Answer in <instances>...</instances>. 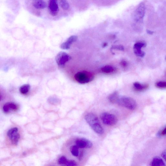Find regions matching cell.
I'll return each instance as SVG.
<instances>
[{"instance_id": "obj_19", "label": "cell", "mask_w": 166, "mask_h": 166, "mask_svg": "<svg viewBox=\"0 0 166 166\" xmlns=\"http://www.w3.org/2000/svg\"><path fill=\"white\" fill-rule=\"evenodd\" d=\"M30 89V86L29 84H24L20 88V91L22 94H26L27 93Z\"/></svg>"}, {"instance_id": "obj_28", "label": "cell", "mask_w": 166, "mask_h": 166, "mask_svg": "<svg viewBox=\"0 0 166 166\" xmlns=\"http://www.w3.org/2000/svg\"><path fill=\"white\" fill-rule=\"evenodd\" d=\"M147 32L149 34H152L153 33V32L149 30H147Z\"/></svg>"}, {"instance_id": "obj_26", "label": "cell", "mask_w": 166, "mask_h": 166, "mask_svg": "<svg viewBox=\"0 0 166 166\" xmlns=\"http://www.w3.org/2000/svg\"><path fill=\"white\" fill-rule=\"evenodd\" d=\"M162 156L166 161V150L163 151L162 154Z\"/></svg>"}, {"instance_id": "obj_7", "label": "cell", "mask_w": 166, "mask_h": 166, "mask_svg": "<svg viewBox=\"0 0 166 166\" xmlns=\"http://www.w3.org/2000/svg\"><path fill=\"white\" fill-rule=\"evenodd\" d=\"M18 132V128L14 127L8 130L7 133L12 144L14 145L17 144L20 138V134Z\"/></svg>"}, {"instance_id": "obj_11", "label": "cell", "mask_w": 166, "mask_h": 166, "mask_svg": "<svg viewBox=\"0 0 166 166\" xmlns=\"http://www.w3.org/2000/svg\"><path fill=\"white\" fill-rule=\"evenodd\" d=\"M78 37L76 36H72L66 40V41L63 43L60 46V48L63 49H68L70 48L72 43L77 41Z\"/></svg>"}, {"instance_id": "obj_23", "label": "cell", "mask_w": 166, "mask_h": 166, "mask_svg": "<svg viewBox=\"0 0 166 166\" xmlns=\"http://www.w3.org/2000/svg\"><path fill=\"white\" fill-rule=\"evenodd\" d=\"M65 165L69 166H74L77 165V163L74 160H68L67 162Z\"/></svg>"}, {"instance_id": "obj_5", "label": "cell", "mask_w": 166, "mask_h": 166, "mask_svg": "<svg viewBox=\"0 0 166 166\" xmlns=\"http://www.w3.org/2000/svg\"><path fill=\"white\" fill-rule=\"evenodd\" d=\"M71 59V57L65 52H61L58 53L56 57L57 63L60 67H62L65 64Z\"/></svg>"}, {"instance_id": "obj_20", "label": "cell", "mask_w": 166, "mask_h": 166, "mask_svg": "<svg viewBox=\"0 0 166 166\" xmlns=\"http://www.w3.org/2000/svg\"><path fill=\"white\" fill-rule=\"evenodd\" d=\"M61 7L64 10H68L69 8V5L67 0H60Z\"/></svg>"}, {"instance_id": "obj_27", "label": "cell", "mask_w": 166, "mask_h": 166, "mask_svg": "<svg viewBox=\"0 0 166 166\" xmlns=\"http://www.w3.org/2000/svg\"><path fill=\"white\" fill-rule=\"evenodd\" d=\"M161 134L162 135H166V127L162 131Z\"/></svg>"}, {"instance_id": "obj_21", "label": "cell", "mask_w": 166, "mask_h": 166, "mask_svg": "<svg viewBox=\"0 0 166 166\" xmlns=\"http://www.w3.org/2000/svg\"><path fill=\"white\" fill-rule=\"evenodd\" d=\"M157 88L161 89L166 88V81H159L155 84Z\"/></svg>"}, {"instance_id": "obj_4", "label": "cell", "mask_w": 166, "mask_h": 166, "mask_svg": "<svg viewBox=\"0 0 166 166\" xmlns=\"http://www.w3.org/2000/svg\"><path fill=\"white\" fill-rule=\"evenodd\" d=\"M100 118L103 123L107 126H113L116 125L118 121L115 116L107 113H102Z\"/></svg>"}, {"instance_id": "obj_30", "label": "cell", "mask_w": 166, "mask_h": 166, "mask_svg": "<svg viewBox=\"0 0 166 166\" xmlns=\"http://www.w3.org/2000/svg\"></svg>"}, {"instance_id": "obj_8", "label": "cell", "mask_w": 166, "mask_h": 166, "mask_svg": "<svg viewBox=\"0 0 166 166\" xmlns=\"http://www.w3.org/2000/svg\"><path fill=\"white\" fill-rule=\"evenodd\" d=\"M48 8L51 15L53 16H56L59 11L57 0H49Z\"/></svg>"}, {"instance_id": "obj_12", "label": "cell", "mask_w": 166, "mask_h": 166, "mask_svg": "<svg viewBox=\"0 0 166 166\" xmlns=\"http://www.w3.org/2000/svg\"><path fill=\"white\" fill-rule=\"evenodd\" d=\"M32 5L37 9H43L46 7L45 2L43 0H32Z\"/></svg>"}, {"instance_id": "obj_25", "label": "cell", "mask_w": 166, "mask_h": 166, "mask_svg": "<svg viewBox=\"0 0 166 166\" xmlns=\"http://www.w3.org/2000/svg\"><path fill=\"white\" fill-rule=\"evenodd\" d=\"M120 64L122 67L125 68H126L127 67L128 63L126 61L123 60H122L120 62Z\"/></svg>"}, {"instance_id": "obj_6", "label": "cell", "mask_w": 166, "mask_h": 166, "mask_svg": "<svg viewBox=\"0 0 166 166\" xmlns=\"http://www.w3.org/2000/svg\"><path fill=\"white\" fill-rule=\"evenodd\" d=\"M145 5L141 2L138 6L134 13V19L137 22H140L143 19L145 13Z\"/></svg>"}, {"instance_id": "obj_3", "label": "cell", "mask_w": 166, "mask_h": 166, "mask_svg": "<svg viewBox=\"0 0 166 166\" xmlns=\"http://www.w3.org/2000/svg\"><path fill=\"white\" fill-rule=\"evenodd\" d=\"M116 104L131 110H134L137 106L136 102L134 99L127 97H119Z\"/></svg>"}, {"instance_id": "obj_22", "label": "cell", "mask_w": 166, "mask_h": 166, "mask_svg": "<svg viewBox=\"0 0 166 166\" xmlns=\"http://www.w3.org/2000/svg\"><path fill=\"white\" fill-rule=\"evenodd\" d=\"M68 160L66 157L65 156H62L61 157L59 160H58V163L60 165H65Z\"/></svg>"}, {"instance_id": "obj_13", "label": "cell", "mask_w": 166, "mask_h": 166, "mask_svg": "<svg viewBox=\"0 0 166 166\" xmlns=\"http://www.w3.org/2000/svg\"><path fill=\"white\" fill-rule=\"evenodd\" d=\"M18 109V106L13 103L8 102L5 104L3 107L4 112L7 113L10 110L13 111H16Z\"/></svg>"}, {"instance_id": "obj_14", "label": "cell", "mask_w": 166, "mask_h": 166, "mask_svg": "<svg viewBox=\"0 0 166 166\" xmlns=\"http://www.w3.org/2000/svg\"><path fill=\"white\" fill-rule=\"evenodd\" d=\"M133 86L136 91L139 92L145 91L147 90L149 87L147 84H142L137 82L134 83Z\"/></svg>"}, {"instance_id": "obj_18", "label": "cell", "mask_w": 166, "mask_h": 166, "mask_svg": "<svg viewBox=\"0 0 166 166\" xmlns=\"http://www.w3.org/2000/svg\"><path fill=\"white\" fill-rule=\"evenodd\" d=\"M79 148L77 146L73 145L70 148V151L72 155L75 157L79 155Z\"/></svg>"}, {"instance_id": "obj_17", "label": "cell", "mask_w": 166, "mask_h": 166, "mask_svg": "<svg viewBox=\"0 0 166 166\" xmlns=\"http://www.w3.org/2000/svg\"><path fill=\"white\" fill-rule=\"evenodd\" d=\"M116 68L114 67L109 65L105 66L101 68V70L106 74H109L115 71Z\"/></svg>"}, {"instance_id": "obj_2", "label": "cell", "mask_w": 166, "mask_h": 166, "mask_svg": "<svg viewBox=\"0 0 166 166\" xmlns=\"http://www.w3.org/2000/svg\"><path fill=\"white\" fill-rule=\"evenodd\" d=\"M95 75L92 72L83 71L78 72L74 76V78L77 82L81 84L89 83L94 79Z\"/></svg>"}, {"instance_id": "obj_16", "label": "cell", "mask_w": 166, "mask_h": 166, "mask_svg": "<svg viewBox=\"0 0 166 166\" xmlns=\"http://www.w3.org/2000/svg\"><path fill=\"white\" fill-rule=\"evenodd\" d=\"M120 97L117 92H115L110 94L108 97V100L110 102L113 104H116Z\"/></svg>"}, {"instance_id": "obj_1", "label": "cell", "mask_w": 166, "mask_h": 166, "mask_svg": "<svg viewBox=\"0 0 166 166\" xmlns=\"http://www.w3.org/2000/svg\"><path fill=\"white\" fill-rule=\"evenodd\" d=\"M85 119L95 132L99 134H102L104 133V130L97 116L94 113H87L85 116Z\"/></svg>"}, {"instance_id": "obj_24", "label": "cell", "mask_w": 166, "mask_h": 166, "mask_svg": "<svg viewBox=\"0 0 166 166\" xmlns=\"http://www.w3.org/2000/svg\"><path fill=\"white\" fill-rule=\"evenodd\" d=\"M111 49H116L120 51H124V46L121 45L113 46H112Z\"/></svg>"}, {"instance_id": "obj_9", "label": "cell", "mask_w": 166, "mask_h": 166, "mask_svg": "<svg viewBox=\"0 0 166 166\" xmlns=\"http://www.w3.org/2000/svg\"><path fill=\"white\" fill-rule=\"evenodd\" d=\"M146 46V43L144 42H139L135 43L134 46V51L137 56L141 57H144L145 53L141 50V49L145 47Z\"/></svg>"}, {"instance_id": "obj_15", "label": "cell", "mask_w": 166, "mask_h": 166, "mask_svg": "<svg viewBox=\"0 0 166 166\" xmlns=\"http://www.w3.org/2000/svg\"><path fill=\"white\" fill-rule=\"evenodd\" d=\"M151 165L152 166H164L165 163L162 160L158 157L154 158L151 163Z\"/></svg>"}, {"instance_id": "obj_10", "label": "cell", "mask_w": 166, "mask_h": 166, "mask_svg": "<svg viewBox=\"0 0 166 166\" xmlns=\"http://www.w3.org/2000/svg\"><path fill=\"white\" fill-rule=\"evenodd\" d=\"M76 144L80 148H91L92 146V142L89 140L85 138H80L76 141Z\"/></svg>"}, {"instance_id": "obj_29", "label": "cell", "mask_w": 166, "mask_h": 166, "mask_svg": "<svg viewBox=\"0 0 166 166\" xmlns=\"http://www.w3.org/2000/svg\"><path fill=\"white\" fill-rule=\"evenodd\" d=\"M107 43H103V48L106 47V46H107Z\"/></svg>"}]
</instances>
